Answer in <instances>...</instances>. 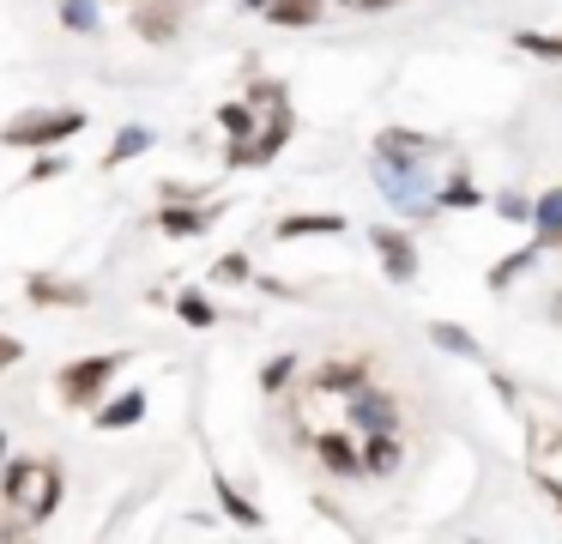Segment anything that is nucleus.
I'll use <instances>...</instances> for the list:
<instances>
[{"mask_svg": "<svg viewBox=\"0 0 562 544\" xmlns=\"http://www.w3.org/2000/svg\"><path fill=\"white\" fill-rule=\"evenodd\" d=\"M25 297L31 302H74V309H79V302H86V285H61V278H49V273H31L25 278Z\"/></svg>", "mask_w": 562, "mask_h": 544, "instance_id": "9d476101", "label": "nucleus"}, {"mask_svg": "<svg viewBox=\"0 0 562 544\" xmlns=\"http://www.w3.org/2000/svg\"><path fill=\"white\" fill-rule=\"evenodd\" d=\"M218 502H224V514H231V520H236V526H260V508H255V502H248V496H243V490H236V484H231V478H218Z\"/></svg>", "mask_w": 562, "mask_h": 544, "instance_id": "f8f14e48", "label": "nucleus"}, {"mask_svg": "<svg viewBox=\"0 0 562 544\" xmlns=\"http://www.w3.org/2000/svg\"><path fill=\"white\" fill-rule=\"evenodd\" d=\"M115 363H122V357H79V363H67V369H61V399H67V406H91V399L110 387Z\"/></svg>", "mask_w": 562, "mask_h": 544, "instance_id": "7ed1b4c3", "label": "nucleus"}, {"mask_svg": "<svg viewBox=\"0 0 562 544\" xmlns=\"http://www.w3.org/2000/svg\"><path fill=\"white\" fill-rule=\"evenodd\" d=\"M164 236H200L206 230V212H188V206H164Z\"/></svg>", "mask_w": 562, "mask_h": 544, "instance_id": "4468645a", "label": "nucleus"}, {"mask_svg": "<svg viewBox=\"0 0 562 544\" xmlns=\"http://www.w3.org/2000/svg\"><path fill=\"white\" fill-rule=\"evenodd\" d=\"M291 369H296V357H272L267 369H260V387H267V393H279V387L291 381Z\"/></svg>", "mask_w": 562, "mask_h": 544, "instance_id": "5701e85b", "label": "nucleus"}, {"mask_svg": "<svg viewBox=\"0 0 562 544\" xmlns=\"http://www.w3.org/2000/svg\"><path fill=\"white\" fill-rule=\"evenodd\" d=\"M0 454H7V442H0Z\"/></svg>", "mask_w": 562, "mask_h": 544, "instance_id": "c85d7f7f", "label": "nucleus"}, {"mask_svg": "<svg viewBox=\"0 0 562 544\" xmlns=\"http://www.w3.org/2000/svg\"><path fill=\"white\" fill-rule=\"evenodd\" d=\"M339 230H345L339 212H296V218L279 224V242H291V236H339Z\"/></svg>", "mask_w": 562, "mask_h": 544, "instance_id": "6e6552de", "label": "nucleus"}, {"mask_svg": "<svg viewBox=\"0 0 562 544\" xmlns=\"http://www.w3.org/2000/svg\"><path fill=\"white\" fill-rule=\"evenodd\" d=\"M19 357H25V345H19L13 333H0V369H13Z\"/></svg>", "mask_w": 562, "mask_h": 544, "instance_id": "a878e982", "label": "nucleus"}, {"mask_svg": "<svg viewBox=\"0 0 562 544\" xmlns=\"http://www.w3.org/2000/svg\"><path fill=\"white\" fill-rule=\"evenodd\" d=\"M139 418H146V393H122L98 411V430H134Z\"/></svg>", "mask_w": 562, "mask_h": 544, "instance_id": "9b49d317", "label": "nucleus"}, {"mask_svg": "<svg viewBox=\"0 0 562 544\" xmlns=\"http://www.w3.org/2000/svg\"><path fill=\"white\" fill-rule=\"evenodd\" d=\"M31 478H37V459H13V471L0 478V490H7L19 508H25V502H31Z\"/></svg>", "mask_w": 562, "mask_h": 544, "instance_id": "dca6fc26", "label": "nucleus"}, {"mask_svg": "<svg viewBox=\"0 0 562 544\" xmlns=\"http://www.w3.org/2000/svg\"><path fill=\"white\" fill-rule=\"evenodd\" d=\"M363 466H369V471H393V466H400V442H393V435H369Z\"/></svg>", "mask_w": 562, "mask_h": 544, "instance_id": "6ab92c4d", "label": "nucleus"}, {"mask_svg": "<svg viewBox=\"0 0 562 544\" xmlns=\"http://www.w3.org/2000/svg\"><path fill=\"white\" fill-rule=\"evenodd\" d=\"M218 121H224V133H231V140H248V133H255V109H248V103H224Z\"/></svg>", "mask_w": 562, "mask_h": 544, "instance_id": "aec40b11", "label": "nucleus"}, {"mask_svg": "<svg viewBox=\"0 0 562 544\" xmlns=\"http://www.w3.org/2000/svg\"><path fill=\"white\" fill-rule=\"evenodd\" d=\"M212 273H218L224 285H243V278H248V254H224V260L212 266Z\"/></svg>", "mask_w": 562, "mask_h": 544, "instance_id": "393cba45", "label": "nucleus"}, {"mask_svg": "<svg viewBox=\"0 0 562 544\" xmlns=\"http://www.w3.org/2000/svg\"><path fill=\"white\" fill-rule=\"evenodd\" d=\"M514 43L526 48V55H550V60H562V36H538V31H520Z\"/></svg>", "mask_w": 562, "mask_h": 544, "instance_id": "4be33fe9", "label": "nucleus"}, {"mask_svg": "<svg viewBox=\"0 0 562 544\" xmlns=\"http://www.w3.org/2000/svg\"><path fill=\"white\" fill-rule=\"evenodd\" d=\"M436 200H441V206H477V188H472V181H465V176H453L448 188L436 193Z\"/></svg>", "mask_w": 562, "mask_h": 544, "instance_id": "b1692460", "label": "nucleus"}, {"mask_svg": "<svg viewBox=\"0 0 562 544\" xmlns=\"http://www.w3.org/2000/svg\"><path fill=\"white\" fill-rule=\"evenodd\" d=\"M176 24H182V7H176V0H151V7L134 12V31L146 36V43H170Z\"/></svg>", "mask_w": 562, "mask_h": 544, "instance_id": "0eeeda50", "label": "nucleus"}, {"mask_svg": "<svg viewBox=\"0 0 562 544\" xmlns=\"http://www.w3.org/2000/svg\"><path fill=\"white\" fill-rule=\"evenodd\" d=\"M375 248H381V260H387V278H393V285L417 278V248H412V236H400V230L381 224V230H375Z\"/></svg>", "mask_w": 562, "mask_h": 544, "instance_id": "39448f33", "label": "nucleus"}, {"mask_svg": "<svg viewBox=\"0 0 562 544\" xmlns=\"http://www.w3.org/2000/svg\"><path fill=\"white\" fill-rule=\"evenodd\" d=\"M429 338H436L441 351H460V357H484V351H477V338H472V333H460V326H448V321L429 326Z\"/></svg>", "mask_w": 562, "mask_h": 544, "instance_id": "a211bd4d", "label": "nucleus"}, {"mask_svg": "<svg viewBox=\"0 0 562 544\" xmlns=\"http://www.w3.org/2000/svg\"><path fill=\"white\" fill-rule=\"evenodd\" d=\"M532 478L562 502V430H538L532 435Z\"/></svg>", "mask_w": 562, "mask_h": 544, "instance_id": "20e7f679", "label": "nucleus"}, {"mask_svg": "<svg viewBox=\"0 0 562 544\" xmlns=\"http://www.w3.org/2000/svg\"><path fill=\"white\" fill-rule=\"evenodd\" d=\"M375 188L400 206L405 218H429L436 200H429V176L417 164H375Z\"/></svg>", "mask_w": 562, "mask_h": 544, "instance_id": "f03ea898", "label": "nucleus"}, {"mask_svg": "<svg viewBox=\"0 0 562 544\" xmlns=\"http://www.w3.org/2000/svg\"><path fill=\"white\" fill-rule=\"evenodd\" d=\"M272 24H315L321 19V0H272Z\"/></svg>", "mask_w": 562, "mask_h": 544, "instance_id": "2eb2a0df", "label": "nucleus"}, {"mask_svg": "<svg viewBox=\"0 0 562 544\" xmlns=\"http://www.w3.org/2000/svg\"><path fill=\"white\" fill-rule=\"evenodd\" d=\"M345 7H387V0H345Z\"/></svg>", "mask_w": 562, "mask_h": 544, "instance_id": "bb28decb", "label": "nucleus"}, {"mask_svg": "<svg viewBox=\"0 0 562 544\" xmlns=\"http://www.w3.org/2000/svg\"><path fill=\"white\" fill-rule=\"evenodd\" d=\"M532 224H538V248H562V188H550L532 206Z\"/></svg>", "mask_w": 562, "mask_h": 544, "instance_id": "1a4fd4ad", "label": "nucleus"}, {"mask_svg": "<svg viewBox=\"0 0 562 544\" xmlns=\"http://www.w3.org/2000/svg\"><path fill=\"white\" fill-rule=\"evenodd\" d=\"M176 309H182L188 326H212V302L200 297V290H182V302H176Z\"/></svg>", "mask_w": 562, "mask_h": 544, "instance_id": "412c9836", "label": "nucleus"}, {"mask_svg": "<svg viewBox=\"0 0 562 544\" xmlns=\"http://www.w3.org/2000/svg\"><path fill=\"white\" fill-rule=\"evenodd\" d=\"M345 418H357V430H369V435H393V406L381 393H351L345 399Z\"/></svg>", "mask_w": 562, "mask_h": 544, "instance_id": "423d86ee", "label": "nucleus"}, {"mask_svg": "<svg viewBox=\"0 0 562 544\" xmlns=\"http://www.w3.org/2000/svg\"><path fill=\"white\" fill-rule=\"evenodd\" d=\"M146 145H151V127H122V133H115V145L103 152V164L115 169V164H127V157H139Z\"/></svg>", "mask_w": 562, "mask_h": 544, "instance_id": "ddd939ff", "label": "nucleus"}, {"mask_svg": "<svg viewBox=\"0 0 562 544\" xmlns=\"http://www.w3.org/2000/svg\"><path fill=\"white\" fill-rule=\"evenodd\" d=\"M86 127L79 109H37V115H19L13 127H0V145H61Z\"/></svg>", "mask_w": 562, "mask_h": 544, "instance_id": "f257e3e1", "label": "nucleus"}, {"mask_svg": "<svg viewBox=\"0 0 562 544\" xmlns=\"http://www.w3.org/2000/svg\"><path fill=\"white\" fill-rule=\"evenodd\" d=\"M248 7H272V0H248Z\"/></svg>", "mask_w": 562, "mask_h": 544, "instance_id": "cd10ccee", "label": "nucleus"}, {"mask_svg": "<svg viewBox=\"0 0 562 544\" xmlns=\"http://www.w3.org/2000/svg\"><path fill=\"white\" fill-rule=\"evenodd\" d=\"M61 24L79 36H91L98 31V0H61Z\"/></svg>", "mask_w": 562, "mask_h": 544, "instance_id": "f3484780", "label": "nucleus"}]
</instances>
